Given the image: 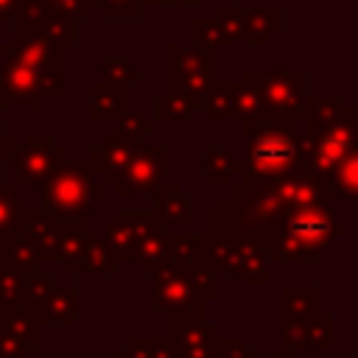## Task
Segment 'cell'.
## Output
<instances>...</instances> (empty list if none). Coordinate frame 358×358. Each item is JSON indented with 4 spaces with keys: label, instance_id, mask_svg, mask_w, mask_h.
Here are the masks:
<instances>
[{
    "label": "cell",
    "instance_id": "obj_1",
    "mask_svg": "<svg viewBox=\"0 0 358 358\" xmlns=\"http://www.w3.org/2000/svg\"><path fill=\"white\" fill-rule=\"evenodd\" d=\"M333 232H341L324 204H308L288 210L282 224L271 232V238H260L266 257L274 260H316L319 252L330 243Z\"/></svg>",
    "mask_w": 358,
    "mask_h": 358
},
{
    "label": "cell",
    "instance_id": "obj_2",
    "mask_svg": "<svg viewBox=\"0 0 358 358\" xmlns=\"http://www.w3.org/2000/svg\"><path fill=\"white\" fill-rule=\"evenodd\" d=\"M218 296V285L207 266L196 268H157L154 271V308L165 316L204 319V302Z\"/></svg>",
    "mask_w": 358,
    "mask_h": 358
},
{
    "label": "cell",
    "instance_id": "obj_3",
    "mask_svg": "<svg viewBox=\"0 0 358 358\" xmlns=\"http://www.w3.org/2000/svg\"><path fill=\"white\" fill-rule=\"evenodd\" d=\"M101 193H103L101 187H90V176L84 173V165H70V168L62 165L48 176L42 199H45V210L64 229H87L90 199Z\"/></svg>",
    "mask_w": 358,
    "mask_h": 358
},
{
    "label": "cell",
    "instance_id": "obj_4",
    "mask_svg": "<svg viewBox=\"0 0 358 358\" xmlns=\"http://www.w3.org/2000/svg\"><path fill=\"white\" fill-rule=\"evenodd\" d=\"M249 171L263 176V179H274L280 173H285L296 157H302L299 140L294 137V131L280 129V126H249Z\"/></svg>",
    "mask_w": 358,
    "mask_h": 358
},
{
    "label": "cell",
    "instance_id": "obj_5",
    "mask_svg": "<svg viewBox=\"0 0 358 358\" xmlns=\"http://www.w3.org/2000/svg\"><path fill=\"white\" fill-rule=\"evenodd\" d=\"M165 235V224L159 218V213H117V218L109 224V232H106V246L112 249L115 260H137L140 249Z\"/></svg>",
    "mask_w": 358,
    "mask_h": 358
},
{
    "label": "cell",
    "instance_id": "obj_6",
    "mask_svg": "<svg viewBox=\"0 0 358 358\" xmlns=\"http://www.w3.org/2000/svg\"><path fill=\"white\" fill-rule=\"evenodd\" d=\"M218 327L196 316H168V344L173 358H215Z\"/></svg>",
    "mask_w": 358,
    "mask_h": 358
},
{
    "label": "cell",
    "instance_id": "obj_7",
    "mask_svg": "<svg viewBox=\"0 0 358 358\" xmlns=\"http://www.w3.org/2000/svg\"><path fill=\"white\" fill-rule=\"evenodd\" d=\"M162 168H165V148H134L131 159L115 179L117 196H126L131 190H137V193L154 190L162 179Z\"/></svg>",
    "mask_w": 358,
    "mask_h": 358
},
{
    "label": "cell",
    "instance_id": "obj_8",
    "mask_svg": "<svg viewBox=\"0 0 358 358\" xmlns=\"http://www.w3.org/2000/svg\"><path fill=\"white\" fill-rule=\"evenodd\" d=\"M62 148L53 145L48 137H31L25 151L17 157V182H42L56 168H62Z\"/></svg>",
    "mask_w": 358,
    "mask_h": 358
},
{
    "label": "cell",
    "instance_id": "obj_9",
    "mask_svg": "<svg viewBox=\"0 0 358 358\" xmlns=\"http://www.w3.org/2000/svg\"><path fill=\"white\" fill-rule=\"evenodd\" d=\"M182 62L185 67H171V73L179 70V90L182 95L193 92V95H207L210 84H213V73H215V56L213 50L207 48H199V50H185L182 53Z\"/></svg>",
    "mask_w": 358,
    "mask_h": 358
},
{
    "label": "cell",
    "instance_id": "obj_10",
    "mask_svg": "<svg viewBox=\"0 0 358 358\" xmlns=\"http://www.w3.org/2000/svg\"><path fill=\"white\" fill-rule=\"evenodd\" d=\"M62 232L64 227L50 213H25L14 235H22L25 241H31L34 249L42 255V260H56V246H59Z\"/></svg>",
    "mask_w": 358,
    "mask_h": 358
},
{
    "label": "cell",
    "instance_id": "obj_11",
    "mask_svg": "<svg viewBox=\"0 0 358 358\" xmlns=\"http://www.w3.org/2000/svg\"><path fill=\"white\" fill-rule=\"evenodd\" d=\"M34 316L42 324H76L78 322V291L76 285L50 288L48 296L34 308Z\"/></svg>",
    "mask_w": 358,
    "mask_h": 358
},
{
    "label": "cell",
    "instance_id": "obj_12",
    "mask_svg": "<svg viewBox=\"0 0 358 358\" xmlns=\"http://www.w3.org/2000/svg\"><path fill=\"white\" fill-rule=\"evenodd\" d=\"M0 327H6L28 352H34V350L42 347V322L22 302L3 305V310H0Z\"/></svg>",
    "mask_w": 358,
    "mask_h": 358
},
{
    "label": "cell",
    "instance_id": "obj_13",
    "mask_svg": "<svg viewBox=\"0 0 358 358\" xmlns=\"http://www.w3.org/2000/svg\"><path fill=\"white\" fill-rule=\"evenodd\" d=\"M115 266H117V260H115L112 249L106 246V241L95 238V235H87V243H84L81 255L73 263H67L64 268L70 274H112Z\"/></svg>",
    "mask_w": 358,
    "mask_h": 358
},
{
    "label": "cell",
    "instance_id": "obj_14",
    "mask_svg": "<svg viewBox=\"0 0 358 358\" xmlns=\"http://www.w3.org/2000/svg\"><path fill=\"white\" fill-rule=\"evenodd\" d=\"M260 81H266L263 87H255L260 92V98H266L274 109H296L299 106V98H302V84L294 87V78L299 76H285V73H255Z\"/></svg>",
    "mask_w": 358,
    "mask_h": 358
},
{
    "label": "cell",
    "instance_id": "obj_15",
    "mask_svg": "<svg viewBox=\"0 0 358 358\" xmlns=\"http://www.w3.org/2000/svg\"><path fill=\"white\" fill-rule=\"evenodd\" d=\"M134 148H137V143L129 140V137H123L120 131L115 137H106V143L95 151V165H101V173H103L106 182H115L120 176V171L131 159Z\"/></svg>",
    "mask_w": 358,
    "mask_h": 358
},
{
    "label": "cell",
    "instance_id": "obj_16",
    "mask_svg": "<svg viewBox=\"0 0 358 358\" xmlns=\"http://www.w3.org/2000/svg\"><path fill=\"white\" fill-rule=\"evenodd\" d=\"M162 266L165 268H196L201 263V238H162ZM159 266V268H162Z\"/></svg>",
    "mask_w": 358,
    "mask_h": 358
},
{
    "label": "cell",
    "instance_id": "obj_17",
    "mask_svg": "<svg viewBox=\"0 0 358 358\" xmlns=\"http://www.w3.org/2000/svg\"><path fill=\"white\" fill-rule=\"evenodd\" d=\"M0 249H3V257H0V260H6V263H8L14 271H20L22 277L42 268V255H39V252L34 249V243L25 241L22 235H11Z\"/></svg>",
    "mask_w": 358,
    "mask_h": 358
},
{
    "label": "cell",
    "instance_id": "obj_18",
    "mask_svg": "<svg viewBox=\"0 0 358 358\" xmlns=\"http://www.w3.org/2000/svg\"><path fill=\"white\" fill-rule=\"evenodd\" d=\"M319 288L308 285V288H282V319H310L313 313H319Z\"/></svg>",
    "mask_w": 358,
    "mask_h": 358
},
{
    "label": "cell",
    "instance_id": "obj_19",
    "mask_svg": "<svg viewBox=\"0 0 358 358\" xmlns=\"http://www.w3.org/2000/svg\"><path fill=\"white\" fill-rule=\"evenodd\" d=\"M25 213V199H20L14 187H0V246L20 229Z\"/></svg>",
    "mask_w": 358,
    "mask_h": 358
},
{
    "label": "cell",
    "instance_id": "obj_20",
    "mask_svg": "<svg viewBox=\"0 0 358 358\" xmlns=\"http://www.w3.org/2000/svg\"><path fill=\"white\" fill-rule=\"evenodd\" d=\"M126 112V92L123 87H112V84H95L92 87V117L95 120H106L112 115H123Z\"/></svg>",
    "mask_w": 358,
    "mask_h": 358
},
{
    "label": "cell",
    "instance_id": "obj_21",
    "mask_svg": "<svg viewBox=\"0 0 358 358\" xmlns=\"http://www.w3.org/2000/svg\"><path fill=\"white\" fill-rule=\"evenodd\" d=\"M115 358H173V350H171L168 338L137 336V338H129V344L123 350H117Z\"/></svg>",
    "mask_w": 358,
    "mask_h": 358
},
{
    "label": "cell",
    "instance_id": "obj_22",
    "mask_svg": "<svg viewBox=\"0 0 358 358\" xmlns=\"http://www.w3.org/2000/svg\"><path fill=\"white\" fill-rule=\"evenodd\" d=\"M53 288V277L48 271H31L22 277V305H28L31 310L48 296V291Z\"/></svg>",
    "mask_w": 358,
    "mask_h": 358
},
{
    "label": "cell",
    "instance_id": "obj_23",
    "mask_svg": "<svg viewBox=\"0 0 358 358\" xmlns=\"http://www.w3.org/2000/svg\"><path fill=\"white\" fill-rule=\"evenodd\" d=\"M159 218L162 221H182V224L190 221V207L179 190H173V187L159 190Z\"/></svg>",
    "mask_w": 358,
    "mask_h": 358
},
{
    "label": "cell",
    "instance_id": "obj_24",
    "mask_svg": "<svg viewBox=\"0 0 358 358\" xmlns=\"http://www.w3.org/2000/svg\"><path fill=\"white\" fill-rule=\"evenodd\" d=\"M308 347L330 350L333 347V313L319 310L308 322Z\"/></svg>",
    "mask_w": 358,
    "mask_h": 358
},
{
    "label": "cell",
    "instance_id": "obj_25",
    "mask_svg": "<svg viewBox=\"0 0 358 358\" xmlns=\"http://www.w3.org/2000/svg\"><path fill=\"white\" fill-rule=\"evenodd\" d=\"M14 302H22V274L0 260V308Z\"/></svg>",
    "mask_w": 358,
    "mask_h": 358
},
{
    "label": "cell",
    "instance_id": "obj_26",
    "mask_svg": "<svg viewBox=\"0 0 358 358\" xmlns=\"http://www.w3.org/2000/svg\"><path fill=\"white\" fill-rule=\"evenodd\" d=\"M308 322L310 319H282V327H280L282 347H288V350L308 347Z\"/></svg>",
    "mask_w": 358,
    "mask_h": 358
},
{
    "label": "cell",
    "instance_id": "obj_27",
    "mask_svg": "<svg viewBox=\"0 0 358 358\" xmlns=\"http://www.w3.org/2000/svg\"><path fill=\"white\" fill-rule=\"evenodd\" d=\"M215 358H257V352L241 336H218Z\"/></svg>",
    "mask_w": 358,
    "mask_h": 358
},
{
    "label": "cell",
    "instance_id": "obj_28",
    "mask_svg": "<svg viewBox=\"0 0 358 358\" xmlns=\"http://www.w3.org/2000/svg\"><path fill=\"white\" fill-rule=\"evenodd\" d=\"M48 8H53V11H59V14H67V17H87L90 14V6L95 3V0H42Z\"/></svg>",
    "mask_w": 358,
    "mask_h": 358
},
{
    "label": "cell",
    "instance_id": "obj_29",
    "mask_svg": "<svg viewBox=\"0 0 358 358\" xmlns=\"http://www.w3.org/2000/svg\"><path fill=\"white\" fill-rule=\"evenodd\" d=\"M106 17H137L143 0H101Z\"/></svg>",
    "mask_w": 358,
    "mask_h": 358
},
{
    "label": "cell",
    "instance_id": "obj_30",
    "mask_svg": "<svg viewBox=\"0 0 358 358\" xmlns=\"http://www.w3.org/2000/svg\"><path fill=\"white\" fill-rule=\"evenodd\" d=\"M0 358H28V350L6 327H0Z\"/></svg>",
    "mask_w": 358,
    "mask_h": 358
},
{
    "label": "cell",
    "instance_id": "obj_31",
    "mask_svg": "<svg viewBox=\"0 0 358 358\" xmlns=\"http://www.w3.org/2000/svg\"><path fill=\"white\" fill-rule=\"evenodd\" d=\"M8 154H14V140L0 129V159L8 157Z\"/></svg>",
    "mask_w": 358,
    "mask_h": 358
},
{
    "label": "cell",
    "instance_id": "obj_32",
    "mask_svg": "<svg viewBox=\"0 0 358 358\" xmlns=\"http://www.w3.org/2000/svg\"><path fill=\"white\" fill-rule=\"evenodd\" d=\"M20 6H22V0H0V17H11V14H17Z\"/></svg>",
    "mask_w": 358,
    "mask_h": 358
},
{
    "label": "cell",
    "instance_id": "obj_33",
    "mask_svg": "<svg viewBox=\"0 0 358 358\" xmlns=\"http://www.w3.org/2000/svg\"><path fill=\"white\" fill-rule=\"evenodd\" d=\"M268 358H296V350H288V347H277L268 352Z\"/></svg>",
    "mask_w": 358,
    "mask_h": 358
},
{
    "label": "cell",
    "instance_id": "obj_34",
    "mask_svg": "<svg viewBox=\"0 0 358 358\" xmlns=\"http://www.w3.org/2000/svg\"><path fill=\"white\" fill-rule=\"evenodd\" d=\"M159 3H179V6H196L201 0H159Z\"/></svg>",
    "mask_w": 358,
    "mask_h": 358
},
{
    "label": "cell",
    "instance_id": "obj_35",
    "mask_svg": "<svg viewBox=\"0 0 358 358\" xmlns=\"http://www.w3.org/2000/svg\"><path fill=\"white\" fill-rule=\"evenodd\" d=\"M143 3H151V0H143Z\"/></svg>",
    "mask_w": 358,
    "mask_h": 358
}]
</instances>
